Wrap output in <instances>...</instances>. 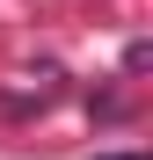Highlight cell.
<instances>
[{
	"label": "cell",
	"instance_id": "cell-1",
	"mask_svg": "<svg viewBox=\"0 0 153 160\" xmlns=\"http://www.w3.org/2000/svg\"><path fill=\"white\" fill-rule=\"evenodd\" d=\"M95 160H139V153H95Z\"/></svg>",
	"mask_w": 153,
	"mask_h": 160
}]
</instances>
